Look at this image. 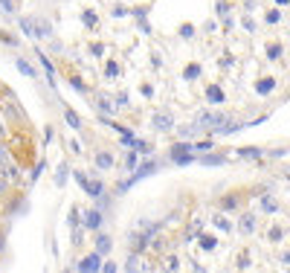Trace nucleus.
<instances>
[{"mask_svg": "<svg viewBox=\"0 0 290 273\" xmlns=\"http://www.w3.org/2000/svg\"><path fill=\"white\" fill-rule=\"evenodd\" d=\"M76 180H79L81 186H84V192L90 195V198H102V192H104V186L99 183V180H90L87 175H81V172H76Z\"/></svg>", "mask_w": 290, "mask_h": 273, "instance_id": "obj_1", "label": "nucleus"}, {"mask_svg": "<svg viewBox=\"0 0 290 273\" xmlns=\"http://www.w3.org/2000/svg\"><path fill=\"white\" fill-rule=\"evenodd\" d=\"M189 151H192V145L189 143H177L171 148V160L177 163V166H189V163H192V154H189Z\"/></svg>", "mask_w": 290, "mask_h": 273, "instance_id": "obj_2", "label": "nucleus"}, {"mask_svg": "<svg viewBox=\"0 0 290 273\" xmlns=\"http://www.w3.org/2000/svg\"><path fill=\"white\" fill-rule=\"evenodd\" d=\"M79 270H84V273L102 270V256H99V253H90V256H84V259L79 261Z\"/></svg>", "mask_w": 290, "mask_h": 273, "instance_id": "obj_3", "label": "nucleus"}, {"mask_svg": "<svg viewBox=\"0 0 290 273\" xmlns=\"http://www.w3.org/2000/svg\"><path fill=\"white\" fill-rule=\"evenodd\" d=\"M154 128H157V131H171L174 128V117L168 114V111L154 114Z\"/></svg>", "mask_w": 290, "mask_h": 273, "instance_id": "obj_4", "label": "nucleus"}, {"mask_svg": "<svg viewBox=\"0 0 290 273\" xmlns=\"http://www.w3.org/2000/svg\"><path fill=\"white\" fill-rule=\"evenodd\" d=\"M102 212H99V209H87V212H84V227H87V230H99V227H102Z\"/></svg>", "mask_w": 290, "mask_h": 273, "instance_id": "obj_5", "label": "nucleus"}, {"mask_svg": "<svg viewBox=\"0 0 290 273\" xmlns=\"http://www.w3.org/2000/svg\"><path fill=\"white\" fill-rule=\"evenodd\" d=\"M35 38H52V26H49V21H41V18H35Z\"/></svg>", "mask_w": 290, "mask_h": 273, "instance_id": "obj_6", "label": "nucleus"}, {"mask_svg": "<svg viewBox=\"0 0 290 273\" xmlns=\"http://www.w3.org/2000/svg\"><path fill=\"white\" fill-rule=\"evenodd\" d=\"M128 244H131L134 253H137V250H145V247H148V236H142V233H131V236H128Z\"/></svg>", "mask_w": 290, "mask_h": 273, "instance_id": "obj_7", "label": "nucleus"}, {"mask_svg": "<svg viewBox=\"0 0 290 273\" xmlns=\"http://www.w3.org/2000/svg\"><path fill=\"white\" fill-rule=\"evenodd\" d=\"M113 154H110V151H99V154H96V169H102V172H107V169H113Z\"/></svg>", "mask_w": 290, "mask_h": 273, "instance_id": "obj_8", "label": "nucleus"}, {"mask_svg": "<svg viewBox=\"0 0 290 273\" xmlns=\"http://www.w3.org/2000/svg\"><path fill=\"white\" fill-rule=\"evenodd\" d=\"M238 230H241V236H250L255 230V215H241V221H238Z\"/></svg>", "mask_w": 290, "mask_h": 273, "instance_id": "obj_9", "label": "nucleus"}, {"mask_svg": "<svg viewBox=\"0 0 290 273\" xmlns=\"http://www.w3.org/2000/svg\"><path fill=\"white\" fill-rule=\"evenodd\" d=\"M110 247H113V241H110L107 236H96V253H99V256L110 253Z\"/></svg>", "mask_w": 290, "mask_h": 273, "instance_id": "obj_10", "label": "nucleus"}, {"mask_svg": "<svg viewBox=\"0 0 290 273\" xmlns=\"http://www.w3.org/2000/svg\"><path fill=\"white\" fill-rule=\"evenodd\" d=\"M38 61L44 64V70H46V82H49V84H55V70H52V64H49V59H46L44 52H38Z\"/></svg>", "mask_w": 290, "mask_h": 273, "instance_id": "obj_11", "label": "nucleus"}, {"mask_svg": "<svg viewBox=\"0 0 290 273\" xmlns=\"http://www.w3.org/2000/svg\"><path fill=\"white\" fill-rule=\"evenodd\" d=\"M15 64H18V70L23 73V76H29V79H35V67L29 64L26 59H15Z\"/></svg>", "mask_w": 290, "mask_h": 273, "instance_id": "obj_12", "label": "nucleus"}, {"mask_svg": "<svg viewBox=\"0 0 290 273\" xmlns=\"http://www.w3.org/2000/svg\"><path fill=\"white\" fill-rule=\"evenodd\" d=\"M206 96H209V102H215V105H218V102H223V90H220L218 84H212V87L206 90Z\"/></svg>", "mask_w": 290, "mask_h": 273, "instance_id": "obj_13", "label": "nucleus"}, {"mask_svg": "<svg viewBox=\"0 0 290 273\" xmlns=\"http://www.w3.org/2000/svg\"><path fill=\"white\" fill-rule=\"evenodd\" d=\"M64 117H67V125H70V128H76V131L81 128V119L76 117V111H70V107H64Z\"/></svg>", "mask_w": 290, "mask_h": 273, "instance_id": "obj_14", "label": "nucleus"}, {"mask_svg": "<svg viewBox=\"0 0 290 273\" xmlns=\"http://www.w3.org/2000/svg\"><path fill=\"white\" fill-rule=\"evenodd\" d=\"M99 107H102L104 114H113L116 111V105L110 102V96H99Z\"/></svg>", "mask_w": 290, "mask_h": 273, "instance_id": "obj_15", "label": "nucleus"}, {"mask_svg": "<svg viewBox=\"0 0 290 273\" xmlns=\"http://www.w3.org/2000/svg\"><path fill=\"white\" fill-rule=\"evenodd\" d=\"M261 209H264V212H276L278 209L276 198H261Z\"/></svg>", "mask_w": 290, "mask_h": 273, "instance_id": "obj_16", "label": "nucleus"}, {"mask_svg": "<svg viewBox=\"0 0 290 273\" xmlns=\"http://www.w3.org/2000/svg\"><path fill=\"white\" fill-rule=\"evenodd\" d=\"M67 163H61V166H58V175H55V183H58V186H64V180H67V175H70V172H67Z\"/></svg>", "mask_w": 290, "mask_h": 273, "instance_id": "obj_17", "label": "nucleus"}, {"mask_svg": "<svg viewBox=\"0 0 290 273\" xmlns=\"http://www.w3.org/2000/svg\"><path fill=\"white\" fill-rule=\"evenodd\" d=\"M142 264H139V256L134 253V256H128V261H125V270H139Z\"/></svg>", "mask_w": 290, "mask_h": 273, "instance_id": "obj_18", "label": "nucleus"}, {"mask_svg": "<svg viewBox=\"0 0 290 273\" xmlns=\"http://www.w3.org/2000/svg\"><path fill=\"white\" fill-rule=\"evenodd\" d=\"M104 76H107V79H116V76H119V64L107 61V67H104Z\"/></svg>", "mask_w": 290, "mask_h": 273, "instance_id": "obj_19", "label": "nucleus"}, {"mask_svg": "<svg viewBox=\"0 0 290 273\" xmlns=\"http://www.w3.org/2000/svg\"><path fill=\"white\" fill-rule=\"evenodd\" d=\"M278 21H281V12H278V9H270V12H267V24H278Z\"/></svg>", "mask_w": 290, "mask_h": 273, "instance_id": "obj_20", "label": "nucleus"}, {"mask_svg": "<svg viewBox=\"0 0 290 273\" xmlns=\"http://www.w3.org/2000/svg\"><path fill=\"white\" fill-rule=\"evenodd\" d=\"M273 90V79H264V82H258V93H270Z\"/></svg>", "mask_w": 290, "mask_h": 273, "instance_id": "obj_21", "label": "nucleus"}, {"mask_svg": "<svg viewBox=\"0 0 290 273\" xmlns=\"http://www.w3.org/2000/svg\"><path fill=\"white\" fill-rule=\"evenodd\" d=\"M267 56H270V59H278V56H281V47H278V44H270V47H267Z\"/></svg>", "mask_w": 290, "mask_h": 273, "instance_id": "obj_22", "label": "nucleus"}, {"mask_svg": "<svg viewBox=\"0 0 290 273\" xmlns=\"http://www.w3.org/2000/svg\"><path fill=\"white\" fill-rule=\"evenodd\" d=\"M197 73H200V67H197V64H189V67H186V79H197Z\"/></svg>", "mask_w": 290, "mask_h": 273, "instance_id": "obj_23", "label": "nucleus"}, {"mask_svg": "<svg viewBox=\"0 0 290 273\" xmlns=\"http://www.w3.org/2000/svg\"><path fill=\"white\" fill-rule=\"evenodd\" d=\"M215 227H218V230H226V233H229V221H226V218H215Z\"/></svg>", "mask_w": 290, "mask_h": 273, "instance_id": "obj_24", "label": "nucleus"}, {"mask_svg": "<svg viewBox=\"0 0 290 273\" xmlns=\"http://www.w3.org/2000/svg\"><path fill=\"white\" fill-rule=\"evenodd\" d=\"M226 157H203V166H215V163H223Z\"/></svg>", "mask_w": 290, "mask_h": 273, "instance_id": "obj_25", "label": "nucleus"}, {"mask_svg": "<svg viewBox=\"0 0 290 273\" xmlns=\"http://www.w3.org/2000/svg\"><path fill=\"white\" fill-rule=\"evenodd\" d=\"M6 160H9V151H6V145L0 143V166H6Z\"/></svg>", "mask_w": 290, "mask_h": 273, "instance_id": "obj_26", "label": "nucleus"}, {"mask_svg": "<svg viewBox=\"0 0 290 273\" xmlns=\"http://www.w3.org/2000/svg\"><path fill=\"white\" fill-rule=\"evenodd\" d=\"M212 148V143H195L192 145V151H209Z\"/></svg>", "mask_w": 290, "mask_h": 273, "instance_id": "obj_27", "label": "nucleus"}, {"mask_svg": "<svg viewBox=\"0 0 290 273\" xmlns=\"http://www.w3.org/2000/svg\"><path fill=\"white\" fill-rule=\"evenodd\" d=\"M84 24H87V26H96V15H93V12H84Z\"/></svg>", "mask_w": 290, "mask_h": 273, "instance_id": "obj_28", "label": "nucleus"}, {"mask_svg": "<svg viewBox=\"0 0 290 273\" xmlns=\"http://www.w3.org/2000/svg\"><path fill=\"white\" fill-rule=\"evenodd\" d=\"M0 6H3L6 12H15V3H12V0H0Z\"/></svg>", "mask_w": 290, "mask_h": 273, "instance_id": "obj_29", "label": "nucleus"}, {"mask_svg": "<svg viewBox=\"0 0 290 273\" xmlns=\"http://www.w3.org/2000/svg\"><path fill=\"white\" fill-rule=\"evenodd\" d=\"M116 105L125 107V105H128V93H119V96H116Z\"/></svg>", "mask_w": 290, "mask_h": 273, "instance_id": "obj_30", "label": "nucleus"}, {"mask_svg": "<svg viewBox=\"0 0 290 273\" xmlns=\"http://www.w3.org/2000/svg\"><path fill=\"white\" fill-rule=\"evenodd\" d=\"M223 206H226V209H232V206H238V198H226V201H223Z\"/></svg>", "mask_w": 290, "mask_h": 273, "instance_id": "obj_31", "label": "nucleus"}, {"mask_svg": "<svg viewBox=\"0 0 290 273\" xmlns=\"http://www.w3.org/2000/svg\"><path fill=\"white\" fill-rule=\"evenodd\" d=\"M278 238H281V230H278V227L276 230H270V241H278Z\"/></svg>", "mask_w": 290, "mask_h": 273, "instance_id": "obj_32", "label": "nucleus"}, {"mask_svg": "<svg viewBox=\"0 0 290 273\" xmlns=\"http://www.w3.org/2000/svg\"><path fill=\"white\" fill-rule=\"evenodd\" d=\"M192 35H195V29H192V26L186 24V26H183V38H192Z\"/></svg>", "mask_w": 290, "mask_h": 273, "instance_id": "obj_33", "label": "nucleus"}, {"mask_svg": "<svg viewBox=\"0 0 290 273\" xmlns=\"http://www.w3.org/2000/svg\"><path fill=\"white\" fill-rule=\"evenodd\" d=\"M165 261H168V264H165L168 270H177V267H180V264H177V259H165Z\"/></svg>", "mask_w": 290, "mask_h": 273, "instance_id": "obj_34", "label": "nucleus"}, {"mask_svg": "<svg viewBox=\"0 0 290 273\" xmlns=\"http://www.w3.org/2000/svg\"><path fill=\"white\" fill-rule=\"evenodd\" d=\"M281 264H287V267H290V253H284V256H281Z\"/></svg>", "mask_w": 290, "mask_h": 273, "instance_id": "obj_35", "label": "nucleus"}, {"mask_svg": "<svg viewBox=\"0 0 290 273\" xmlns=\"http://www.w3.org/2000/svg\"><path fill=\"white\" fill-rule=\"evenodd\" d=\"M3 189H6V180L0 178V192H3Z\"/></svg>", "mask_w": 290, "mask_h": 273, "instance_id": "obj_36", "label": "nucleus"}, {"mask_svg": "<svg viewBox=\"0 0 290 273\" xmlns=\"http://www.w3.org/2000/svg\"><path fill=\"white\" fill-rule=\"evenodd\" d=\"M0 250H3V236H0Z\"/></svg>", "mask_w": 290, "mask_h": 273, "instance_id": "obj_37", "label": "nucleus"}, {"mask_svg": "<svg viewBox=\"0 0 290 273\" xmlns=\"http://www.w3.org/2000/svg\"><path fill=\"white\" fill-rule=\"evenodd\" d=\"M278 3H290V0H278Z\"/></svg>", "mask_w": 290, "mask_h": 273, "instance_id": "obj_38", "label": "nucleus"}]
</instances>
